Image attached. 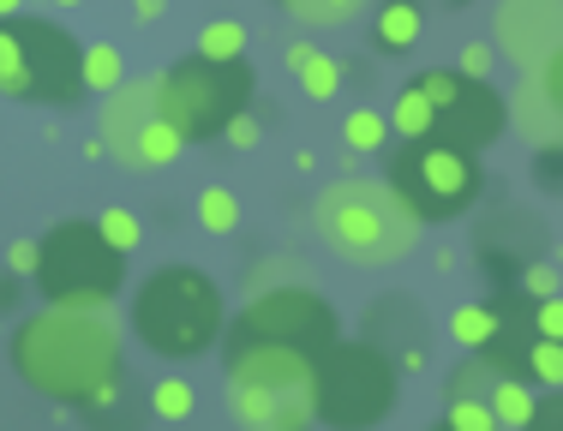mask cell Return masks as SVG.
Here are the masks:
<instances>
[{"mask_svg": "<svg viewBox=\"0 0 563 431\" xmlns=\"http://www.w3.org/2000/svg\"><path fill=\"white\" fill-rule=\"evenodd\" d=\"M12 360L31 389H43L48 401H97L120 396V335L102 318V306H43L19 323L12 335Z\"/></svg>", "mask_w": 563, "mask_h": 431, "instance_id": "cell-1", "label": "cell"}, {"mask_svg": "<svg viewBox=\"0 0 563 431\" xmlns=\"http://www.w3.org/2000/svg\"><path fill=\"white\" fill-rule=\"evenodd\" d=\"M228 408L246 431H312L318 360L271 342H234L228 347Z\"/></svg>", "mask_w": 563, "mask_h": 431, "instance_id": "cell-2", "label": "cell"}, {"mask_svg": "<svg viewBox=\"0 0 563 431\" xmlns=\"http://www.w3.org/2000/svg\"><path fill=\"white\" fill-rule=\"evenodd\" d=\"M318 234L347 264H396L420 240V216L390 180H336L318 192Z\"/></svg>", "mask_w": 563, "mask_h": 431, "instance_id": "cell-3", "label": "cell"}, {"mask_svg": "<svg viewBox=\"0 0 563 431\" xmlns=\"http://www.w3.org/2000/svg\"><path fill=\"white\" fill-rule=\"evenodd\" d=\"M132 335L163 360H198L222 335V288L192 264H163L132 294Z\"/></svg>", "mask_w": 563, "mask_h": 431, "instance_id": "cell-4", "label": "cell"}, {"mask_svg": "<svg viewBox=\"0 0 563 431\" xmlns=\"http://www.w3.org/2000/svg\"><path fill=\"white\" fill-rule=\"evenodd\" d=\"M0 90L12 102L73 108L85 97V43L48 19H0Z\"/></svg>", "mask_w": 563, "mask_h": 431, "instance_id": "cell-5", "label": "cell"}, {"mask_svg": "<svg viewBox=\"0 0 563 431\" xmlns=\"http://www.w3.org/2000/svg\"><path fill=\"white\" fill-rule=\"evenodd\" d=\"M401 366L378 342H336L318 354V420L330 431H372L390 420Z\"/></svg>", "mask_w": 563, "mask_h": 431, "instance_id": "cell-6", "label": "cell"}, {"mask_svg": "<svg viewBox=\"0 0 563 431\" xmlns=\"http://www.w3.org/2000/svg\"><path fill=\"white\" fill-rule=\"evenodd\" d=\"M126 281V252L97 222H55L36 240V288L48 306H109Z\"/></svg>", "mask_w": 563, "mask_h": 431, "instance_id": "cell-7", "label": "cell"}, {"mask_svg": "<svg viewBox=\"0 0 563 431\" xmlns=\"http://www.w3.org/2000/svg\"><path fill=\"white\" fill-rule=\"evenodd\" d=\"M252 85L258 78H252L246 60H205V54H192V60L163 73V108L186 139H217V132H228L234 114H246Z\"/></svg>", "mask_w": 563, "mask_h": 431, "instance_id": "cell-8", "label": "cell"}, {"mask_svg": "<svg viewBox=\"0 0 563 431\" xmlns=\"http://www.w3.org/2000/svg\"><path fill=\"white\" fill-rule=\"evenodd\" d=\"M390 186L413 205L420 222H450L479 198V162L474 151H455V144L420 139V144H401Z\"/></svg>", "mask_w": 563, "mask_h": 431, "instance_id": "cell-9", "label": "cell"}, {"mask_svg": "<svg viewBox=\"0 0 563 431\" xmlns=\"http://www.w3.org/2000/svg\"><path fill=\"white\" fill-rule=\"evenodd\" d=\"M420 90L432 97V139L455 151H486L509 126V97L492 78H467L462 66H432L420 73Z\"/></svg>", "mask_w": 563, "mask_h": 431, "instance_id": "cell-10", "label": "cell"}, {"mask_svg": "<svg viewBox=\"0 0 563 431\" xmlns=\"http://www.w3.org/2000/svg\"><path fill=\"white\" fill-rule=\"evenodd\" d=\"M102 139L120 162L132 168H168L186 151V132L168 120L163 108V78H132L102 102Z\"/></svg>", "mask_w": 563, "mask_h": 431, "instance_id": "cell-11", "label": "cell"}, {"mask_svg": "<svg viewBox=\"0 0 563 431\" xmlns=\"http://www.w3.org/2000/svg\"><path fill=\"white\" fill-rule=\"evenodd\" d=\"M234 342H271V347H294V354H324V347H336V312H330L324 300H318L312 288H271L258 294V300L240 312L234 323Z\"/></svg>", "mask_w": 563, "mask_h": 431, "instance_id": "cell-12", "label": "cell"}, {"mask_svg": "<svg viewBox=\"0 0 563 431\" xmlns=\"http://www.w3.org/2000/svg\"><path fill=\"white\" fill-rule=\"evenodd\" d=\"M288 73L300 78V97H312V102H330L342 90V60H336V54H324V48L294 43L288 48Z\"/></svg>", "mask_w": 563, "mask_h": 431, "instance_id": "cell-13", "label": "cell"}, {"mask_svg": "<svg viewBox=\"0 0 563 431\" xmlns=\"http://www.w3.org/2000/svg\"><path fill=\"white\" fill-rule=\"evenodd\" d=\"M420 31H426L420 0H384L378 19H372V36H378L384 54H408L413 43H420Z\"/></svg>", "mask_w": 563, "mask_h": 431, "instance_id": "cell-14", "label": "cell"}, {"mask_svg": "<svg viewBox=\"0 0 563 431\" xmlns=\"http://www.w3.org/2000/svg\"><path fill=\"white\" fill-rule=\"evenodd\" d=\"M509 114L521 120V132H528L533 144H558V139H563V108L552 102V90H545L540 78H533V85L521 90V97H516V108H509Z\"/></svg>", "mask_w": 563, "mask_h": 431, "instance_id": "cell-15", "label": "cell"}, {"mask_svg": "<svg viewBox=\"0 0 563 431\" xmlns=\"http://www.w3.org/2000/svg\"><path fill=\"white\" fill-rule=\"evenodd\" d=\"M504 377H509V366H498L492 354H467L450 377V401H492Z\"/></svg>", "mask_w": 563, "mask_h": 431, "instance_id": "cell-16", "label": "cell"}, {"mask_svg": "<svg viewBox=\"0 0 563 431\" xmlns=\"http://www.w3.org/2000/svg\"><path fill=\"white\" fill-rule=\"evenodd\" d=\"M390 126H396V139H401V144H420V139H432V97L420 90V78L396 90Z\"/></svg>", "mask_w": 563, "mask_h": 431, "instance_id": "cell-17", "label": "cell"}, {"mask_svg": "<svg viewBox=\"0 0 563 431\" xmlns=\"http://www.w3.org/2000/svg\"><path fill=\"white\" fill-rule=\"evenodd\" d=\"M492 408H498L504 431H528L533 413H540V389H533V377H516V372H509L504 384H498V396H492Z\"/></svg>", "mask_w": 563, "mask_h": 431, "instance_id": "cell-18", "label": "cell"}, {"mask_svg": "<svg viewBox=\"0 0 563 431\" xmlns=\"http://www.w3.org/2000/svg\"><path fill=\"white\" fill-rule=\"evenodd\" d=\"M450 335L467 347V354H492L498 335H504V318L492 312V306H462V312L450 318Z\"/></svg>", "mask_w": 563, "mask_h": 431, "instance_id": "cell-19", "label": "cell"}, {"mask_svg": "<svg viewBox=\"0 0 563 431\" xmlns=\"http://www.w3.org/2000/svg\"><path fill=\"white\" fill-rule=\"evenodd\" d=\"M521 377L563 389V342H552V335H521Z\"/></svg>", "mask_w": 563, "mask_h": 431, "instance_id": "cell-20", "label": "cell"}, {"mask_svg": "<svg viewBox=\"0 0 563 431\" xmlns=\"http://www.w3.org/2000/svg\"><path fill=\"white\" fill-rule=\"evenodd\" d=\"M390 114H378V108H354V114L342 120V144L347 151H384L390 144Z\"/></svg>", "mask_w": 563, "mask_h": 431, "instance_id": "cell-21", "label": "cell"}, {"mask_svg": "<svg viewBox=\"0 0 563 431\" xmlns=\"http://www.w3.org/2000/svg\"><path fill=\"white\" fill-rule=\"evenodd\" d=\"M85 85L97 90V97H114V90L126 85V66H120V48L114 43H90L85 48Z\"/></svg>", "mask_w": 563, "mask_h": 431, "instance_id": "cell-22", "label": "cell"}, {"mask_svg": "<svg viewBox=\"0 0 563 431\" xmlns=\"http://www.w3.org/2000/svg\"><path fill=\"white\" fill-rule=\"evenodd\" d=\"M198 408V389L186 384V377H156L151 384V413L156 420H192Z\"/></svg>", "mask_w": 563, "mask_h": 431, "instance_id": "cell-23", "label": "cell"}, {"mask_svg": "<svg viewBox=\"0 0 563 431\" xmlns=\"http://www.w3.org/2000/svg\"><path fill=\"white\" fill-rule=\"evenodd\" d=\"M198 54H205V60H246V24H234V19L205 24V31H198Z\"/></svg>", "mask_w": 563, "mask_h": 431, "instance_id": "cell-24", "label": "cell"}, {"mask_svg": "<svg viewBox=\"0 0 563 431\" xmlns=\"http://www.w3.org/2000/svg\"><path fill=\"white\" fill-rule=\"evenodd\" d=\"M198 222H205L210 234H234L240 228V198L228 192V186H205V192H198Z\"/></svg>", "mask_w": 563, "mask_h": 431, "instance_id": "cell-25", "label": "cell"}, {"mask_svg": "<svg viewBox=\"0 0 563 431\" xmlns=\"http://www.w3.org/2000/svg\"><path fill=\"white\" fill-rule=\"evenodd\" d=\"M444 420L455 431H504V420H498V408H492V401H450Z\"/></svg>", "mask_w": 563, "mask_h": 431, "instance_id": "cell-26", "label": "cell"}, {"mask_svg": "<svg viewBox=\"0 0 563 431\" xmlns=\"http://www.w3.org/2000/svg\"><path fill=\"white\" fill-rule=\"evenodd\" d=\"M360 7H366V0H294L288 12H300L306 24H347Z\"/></svg>", "mask_w": 563, "mask_h": 431, "instance_id": "cell-27", "label": "cell"}, {"mask_svg": "<svg viewBox=\"0 0 563 431\" xmlns=\"http://www.w3.org/2000/svg\"><path fill=\"white\" fill-rule=\"evenodd\" d=\"M97 228L109 234V246H120V252L139 246V216H126V210H102V216H97Z\"/></svg>", "mask_w": 563, "mask_h": 431, "instance_id": "cell-28", "label": "cell"}, {"mask_svg": "<svg viewBox=\"0 0 563 431\" xmlns=\"http://www.w3.org/2000/svg\"><path fill=\"white\" fill-rule=\"evenodd\" d=\"M528 330H533V335H552V342H563V294H552V300H533Z\"/></svg>", "mask_w": 563, "mask_h": 431, "instance_id": "cell-29", "label": "cell"}, {"mask_svg": "<svg viewBox=\"0 0 563 431\" xmlns=\"http://www.w3.org/2000/svg\"><path fill=\"white\" fill-rule=\"evenodd\" d=\"M521 294H528V300H552V294H558V269L552 264H528V269H521Z\"/></svg>", "mask_w": 563, "mask_h": 431, "instance_id": "cell-30", "label": "cell"}, {"mask_svg": "<svg viewBox=\"0 0 563 431\" xmlns=\"http://www.w3.org/2000/svg\"><path fill=\"white\" fill-rule=\"evenodd\" d=\"M492 66H498V48L492 43H467L462 48V73L467 78H492Z\"/></svg>", "mask_w": 563, "mask_h": 431, "instance_id": "cell-31", "label": "cell"}, {"mask_svg": "<svg viewBox=\"0 0 563 431\" xmlns=\"http://www.w3.org/2000/svg\"><path fill=\"white\" fill-rule=\"evenodd\" d=\"M528 431H563V389H552V396H540V413H533Z\"/></svg>", "mask_w": 563, "mask_h": 431, "instance_id": "cell-32", "label": "cell"}, {"mask_svg": "<svg viewBox=\"0 0 563 431\" xmlns=\"http://www.w3.org/2000/svg\"><path fill=\"white\" fill-rule=\"evenodd\" d=\"M222 139L234 144V151H252V144H258V120H252V114H234V120H228Z\"/></svg>", "mask_w": 563, "mask_h": 431, "instance_id": "cell-33", "label": "cell"}, {"mask_svg": "<svg viewBox=\"0 0 563 431\" xmlns=\"http://www.w3.org/2000/svg\"><path fill=\"white\" fill-rule=\"evenodd\" d=\"M540 85H545V90H552V102L563 108V48L552 54V60H545V73H540Z\"/></svg>", "mask_w": 563, "mask_h": 431, "instance_id": "cell-34", "label": "cell"}, {"mask_svg": "<svg viewBox=\"0 0 563 431\" xmlns=\"http://www.w3.org/2000/svg\"><path fill=\"white\" fill-rule=\"evenodd\" d=\"M132 12H139L144 24H151V19H163V12H168V0H132Z\"/></svg>", "mask_w": 563, "mask_h": 431, "instance_id": "cell-35", "label": "cell"}, {"mask_svg": "<svg viewBox=\"0 0 563 431\" xmlns=\"http://www.w3.org/2000/svg\"><path fill=\"white\" fill-rule=\"evenodd\" d=\"M7 264H12V269H36V246H12Z\"/></svg>", "mask_w": 563, "mask_h": 431, "instance_id": "cell-36", "label": "cell"}, {"mask_svg": "<svg viewBox=\"0 0 563 431\" xmlns=\"http://www.w3.org/2000/svg\"><path fill=\"white\" fill-rule=\"evenodd\" d=\"M0 19H19V0H0Z\"/></svg>", "mask_w": 563, "mask_h": 431, "instance_id": "cell-37", "label": "cell"}, {"mask_svg": "<svg viewBox=\"0 0 563 431\" xmlns=\"http://www.w3.org/2000/svg\"><path fill=\"white\" fill-rule=\"evenodd\" d=\"M432 431H455V426H450V420H438V426H432Z\"/></svg>", "mask_w": 563, "mask_h": 431, "instance_id": "cell-38", "label": "cell"}, {"mask_svg": "<svg viewBox=\"0 0 563 431\" xmlns=\"http://www.w3.org/2000/svg\"><path fill=\"white\" fill-rule=\"evenodd\" d=\"M60 7H85V0H60Z\"/></svg>", "mask_w": 563, "mask_h": 431, "instance_id": "cell-39", "label": "cell"}, {"mask_svg": "<svg viewBox=\"0 0 563 431\" xmlns=\"http://www.w3.org/2000/svg\"><path fill=\"white\" fill-rule=\"evenodd\" d=\"M282 7H294V0H282Z\"/></svg>", "mask_w": 563, "mask_h": 431, "instance_id": "cell-40", "label": "cell"}]
</instances>
